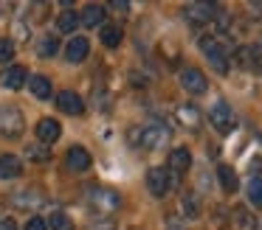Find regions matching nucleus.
Returning a JSON list of instances; mask_svg holds the SVG:
<instances>
[{"label":"nucleus","instance_id":"24","mask_svg":"<svg viewBox=\"0 0 262 230\" xmlns=\"http://www.w3.org/2000/svg\"><path fill=\"white\" fill-rule=\"evenodd\" d=\"M57 48H59V39L57 37H42L40 45H37V54H40V56H54V54H57Z\"/></svg>","mask_w":262,"mask_h":230},{"label":"nucleus","instance_id":"20","mask_svg":"<svg viewBox=\"0 0 262 230\" xmlns=\"http://www.w3.org/2000/svg\"><path fill=\"white\" fill-rule=\"evenodd\" d=\"M256 59H259V48H256V45H245V48L237 50V62L243 67H254Z\"/></svg>","mask_w":262,"mask_h":230},{"label":"nucleus","instance_id":"6","mask_svg":"<svg viewBox=\"0 0 262 230\" xmlns=\"http://www.w3.org/2000/svg\"><path fill=\"white\" fill-rule=\"evenodd\" d=\"M181 84H183V90H186V93H192V95H203L206 87H209L206 76L198 70V67H186V70L181 73Z\"/></svg>","mask_w":262,"mask_h":230},{"label":"nucleus","instance_id":"5","mask_svg":"<svg viewBox=\"0 0 262 230\" xmlns=\"http://www.w3.org/2000/svg\"><path fill=\"white\" fill-rule=\"evenodd\" d=\"M217 6L214 3H189L186 9H183V17H186L192 25H206V22H211L217 17Z\"/></svg>","mask_w":262,"mask_h":230},{"label":"nucleus","instance_id":"12","mask_svg":"<svg viewBox=\"0 0 262 230\" xmlns=\"http://www.w3.org/2000/svg\"><path fill=\"white\" fill-rule=\"evenodd\" d=\"M88 199H91L93 205H99L102 211H113V208H119V194H116V191H107V188H93Z\"/></svg>","mask_w":262,"mask_h":230},{"label":"nucleus","instance_id":"27","mask_svg":"<svg viewBox=\"0 0 262 230\" xmlns=\"http://www.w3.org/2000/svg\"><path fill=\"white\" fill-rule=\"evenodd\" d=\"M183 211H186L189 219L198 216V199H194V194H186V196H183Z\"/></svg>","mask_w":262,"mask_h":230},{"label":"nucleus","instance_id":"25","mask_svg":"<svg viewBox=\"0 0 262 230\" xmlns=\"http://www.w3.org/2000/svg\"><path fill=\"white\" fill-rule=\"evenodd\" d=\"M51 227L54 230H74V222H71L65 213H54V216H51Z\"/></svg>","mask_w":262,"mask_h":230},{"label":"nucleus","instance_id":"26","mask_svg":"<svg viewBox=\"0 0 262 230\" xmlns=\"http://www.w3.org/2000/svg\"><path fill=\"white\" fill-rule=\"evenodd\" d=\"M14 56V42L12 39H0V62H12Z\"/></svg>","mask_w":262,"mask_h":230},{"label":"nucleus","instance_id":"21","mask_svg":"<svg viewBox=\"0 0 262 230\" xmlns=\"http://www.w3.org/2000/svg\"><path fill=\"white\" fill-rule=\"evenodd\" d=\"M121 42V28L119 25H104L102 28V45L104 48H119Z\"/></svg>","mask_w":262,"mask_h":230},{"label":"nucleus","instance_id":"8","mask_svg":"<svg viewBox=\"0 0 262 230\" xmlns=\"http://www.w3.org/2000/svg\"><path fill=\"white\" fill-rule=\"evenodd\" d=\"M147 188L152 196H164L169 191V171L166 168H149L147 171Z\"/></svg>","mask_w":262,"mask_h":230},{"label":"nucleus","instance_id":"22","mask_svg":"<svg viewBox=\"0 0 262 230\" xmlns=\"http://www.w3.org/2000/svg\"><path fill=\"white\" fill-rule=\"evenodd\" d=\"M178 121H181V123H186L189 129H194V126H198V121H200V118H198V110H194L192 104L181 107V110H178Z\"/></svg>","mask_w":262,"mask_h":230},{"label":"nucleus","instance_id":"29","mask_svg":"<svg viewBox=\"0 0 262 230\" xmlns=\"http://www.w3.org/2000/svg\"><path fill=\"white\" fill-rule=\"evenodd\" d=\"M237 219H239V227H245V230H248L251 227V224H254V222H251V216H248V213H243V211H237Z\"/></svg>","mask_w":262,"mask_h":230},{"label":"nucleus","instance_id":"7","mask_svg":"<svg viewBox=\"0 0 262 230\" xmlns=\"http://www.w3.org/2000/svg\"><path fill=\"white\" fill-rule=\"evenodd\" d=\"M57 107L65 112V115H82L85 101H82V95L74 93V90H62V93L57 95Z\"/></svg>","mask_w":262,"mask_h":230},{"label":"nucleus","instance_id":"18","mask_svg":"<svg viewBox=\"0 0 262 230\" xmlns=\"http://www.w3.org/2000/svg\"><path fill=\"white\" fill-rule=\"evenodd\" d=\"M217 180H220V185H223V191H226V194H234V191H237V185H239L237 171H234L231 166H220V168H217Z\"/></svg>","mask_w":262,"mask_h":230},{"label":"nucleus","instance_id":"14","mask_svg":"<svg viewBox=\"0 0 262 230\" xmlns=\"http://www.w3.org/2000/svg\"><path fill=\"white\" fill-rule=\"evenodd\" d=\"M104 6H99V3H91V6H85L82 9V14H79V22L82 25H88V28H96V25H102L104 22Z\"/></svg>","mask_w":262,"mask_h":230},{"label":"nucleus","instance_id":"17","mask_svg":"<svg viewBox=\"0 0 262 230\" xmlns=\"http://www.w3.org/2000/svg\"><path fill=\"white\" fill-rule=\"evenodd\" d=\"M29 90L37 95V98H51V93H54V87H51V79L48 76H42V73H37V76H31L29 79Z\"/></svg>","mask_w":262,"mask_h":230},{"label":"nucleus","instance_id":"15","mask_svg":"<svg viewBox=\"0 0 262 230\" xmlns=\"http://www.w3.org/2000/svg\"><path fill=\"white\" fill-rule=\"evenodd\" d=\"M189 166H192V151H189L186 146H178V149L169 151V168H172V171L183 174Z\"/></svg>","mask_w":262,"mask_h":230},{"label":"nucleus","instance_id":"23","mask_svg":"<svg viewBox=\"0 0 262 230\" xmlns=\"http://www.w3.org/2000/svg\"><path fill=\"white\" fill-rule=\"evenodd\" d=\"M248 199L254 208H262V180L259 177H254L248 183Z\"/></svg>","mask_w":262,"mask_h":230},{"label":"nucleus","instance_id":"10","mask_svg":"<svg viewBox=\"0 0 262 230\" xmlns=\"http://www.w3.org/2000/svg\"><path fill=\"white\" fill-rule=\"evenodd\" d=\"M0 82H3V87H9V90H20L26 82H29V70H26L23 65H12V67L3 70Z\"/></svg>","mask_w":262,"mask_h":230},{"label":"nucleus","instance_id":"4","mask_svg":"<svg viewBox=\"0 0 262 230\" xmlns=\"http://www.w3.org/2000/svg\"><path fill=\"white\" fill-rule=\"evenodd\" d=\"M209 121H211V126H214L220 135H228L234 129V112H231V107H228L226 101H217V104L209 110Z\"/></svg>","mask_w":262,"mask_h":230},{"label":"nucleus","instance_id":"9","mask_svg":"<svg viewBox=\"0 0 262 230\" xmlns=\"http://www.w3.org/2000/svg\"><path fill=\"white\" fill-rule=\"evenodd\" d=\"M65 166L71 171H88V166H91V151L85 146H71L68 155H65Z\"/></svg>","mask_w":262,"mask_h":230},{"label":"nucleus","instance_id":"2","mask_svg":"<svg viewBox=\"0 0 262 230\" xmlns=\"http://www.w3.org/2000/svg\"><path fill=\"white\" fill-rule=\"evenodd\" d=\"M200 48H203V54H206V56H209L211 67H214L217 73H226V70H228V54H226V48H223L220 39H214V37H203V39H200Z\"/></svg>","mask_w":262,"mask_h":230},{"label":"nucleus","instance_id":"11","mask_svg":"<svg viewBox=\"0 0 262 230\" xmlns=\"http://www.w3.org/2000/svg\"><path fill=\"white\" fill-rule=\"evenodd\" d=\"M59 121L57 118H40L37 121V138L42 140V143H54V140H59Z\"/></svg>","mask_w":262,"mask_h":230},{"label":"nucleus","instance_id":"28","mask_svg":"<svg viewBox=\"0 0 262 230\" xmlns=\"http://www.w3.org/2000/svg\"><path fill=\"white\" fill-rule=\"evenodd\" d=\"M26 230H48V222L42 216H31L29 222H26Z\"/></svg>","mask_w":262,"mask_h":230},{"label":"nucleus","instance_id":"19","mask_svg":"<svg viewBox=\"0 0 262 230\" xmlns=\"http://www.w3.org/2000/svg\"><path fill=\"white\" fill-rule=\"evenodd\" d=\"M76 25H79V14L71 11V9H65L62 14L57 17V28H59V31H65V34H71Z\"/></svg>","mask_w":262,"mask_h":230},{"label":"nucleus","instance_id":"30","mask_svg":"<svg viewBox=\"0 0 262 230\" xmlns=\"http://www.w3.org/2000/svg\"><path fill=\"white\" fill-rule=\"evenodd\" d=\"M0 230H17V224L12 219H0Z\"/></svg>","mask_w":262,"mask_h":230},{"label":"nucleus","instance_id":"3","mask_svg":"<svg viewBox=\"0 0 262 230\" xmlns=\"http://www.w3.org/2000/svg\"><path fill=\"white\" fill-rule=\"evenodd\" d=\"M136 140L144 146V149H161V146L169 143V129L161 126V123H152V126H144Z\"/></svg>","mask_w":262,"mask_h":230},{"label":"nucleus","instance_id":"16","mask_svg":"<svg viewBox=\"0 0 262 230\" xmlns=\"http://www.w3.org/2000/svg\"><path fill=\"white\" fill-rule=\"evenodd\" d=\"M23 171V163L14 155H0V180H14Z\"/></svg>","mask_w":262,"mask_h":230},{"label":"nucleus","instance_id":"13","mask_svg":"<svg viewBox=\"0 0 262 230\" xmlns=\"http://www.w3.org/2000/svg\"><path fill=\"white\" fill-rule=\"evenodd\" d=\"M88 50H91L88 37H74V39H68V45H65V59L68 62H82L88 56Z\"/></svg>","mask_w":262,"mask_h":230},{"label":"nucleus","instance_id":"1","mask_svg":"<svg viewBox=\"0 0 262 230\" xmlns=\"http://www.w3.org/2000/svg\"><path fill=\"white\" fill-rule=\"evenodd\" d=\"M0 135L9 140L23 135V112L17 107H0Z\"/></svg>","mask_w":262,"mask_h":230}]
</instances>
